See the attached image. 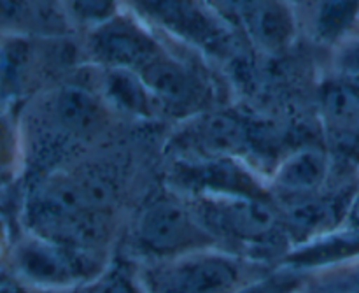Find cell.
<instances>
[{
  "instance_id": "obj_17",
  "label": "cell",
  "mask_w": 359,
  "mask_h": 293,
  "mask_svg": "<svg viewBox=\"0 0 359 293\" xmlns=\"http://www.w3.org/2000/svg\"><path fill=\"white\" fill-rule=\"evenodd\" d=\"M0 293H30L28 287L18 278L0 276Z\"/></svg>"
},
{
  "instance_id": "obj_14",
  "label": "cell",
  "mask_w": 359,
  "mask_h": 293,
  "mask_svg": "<svg viewBox=\"0 0 359 293\" xmlns=\"http://www.w3.org/2000/svg\"><path fill=\"white\" fill-rule=\"evenodd\" d=\"M83 293H146V290H140L125 269L114 267L109 273L95 278L93 283L84 288Z\"/></svg>"
},
{
  "instance_id": "obj_16",
  "label": "cell",
  "mask_w": 359,
  "mask_h": 293,
  "mask_svg": "<svg viewBox=\"0 0 359 293\" xmlns=\"http://www.w3.org/2000/svg\"><path fill=\"white\" fill-rule=\"evenodd\" d=\"M18 130L13 119L0 111V174L9 171L18 158Z\"/></svg>"
},
{
  "instance_id": "obj_4",
  "label": "cell",
  "mask_w": 359,
  "mask_h": 293,
  "mask_svg": "<svg viewBox=\"0 0 359 293\" xmlns=\"http://www.w3.org/2000/svg\"><path fill=\"white\" fill-rule=\"evenodd\" d=\"M14 278L27 287L65 288L93 280L102 267V256L63 248L55 242L28 235L11 253Z\"/></svg>"
},
{
  "instance_id": "obj_18",
  "label": "cell",
  "mask_w": 359,
  "mask_h": 293,
  "mask_svg": "<svg viewBox=\"0 0 359 293\" xmlns=\"http://www.w3.org/2000/svg\"><path fill=\"white\" fill-rule=\"evenodd\" d=\"M347 227L359 232V192L351 202L349 213H347Z\"/></svg>"
},
{
  "instance_id": "obj_5",
  "label": "cell",
  "mask_w": 359,
  "mask_h": 293,
  "mask_svg": "<svg viewBox=\"0 0 359 293\" xmlns=\"http://www.w3.org/2000/svg\"><path fill=\"white\" fill-rule=\"evenodd\" d=\"M135 11L151 25L163 28L188 44L205 51H219L226 46L224 21L207 0H132Z\"/></svg>"
},
{
  "instance_id": "obj_7",
  "label": "cell",
  "mask_w": 359,
  "mask_h": 293,
  "mask_svg": "<svg viewBox=\"0 0 359 293\" xmlns=\"http://www.w3.org/2000/svg\"><path fill=\"white\" fill-rule=\"evenodd\" d=\"M209 211L207 216L200 218L216 239L223 235L238 242L259 245L269 241L277 228L276 213L256 197H223Z\"/></svg>"
},
{
  "instance_id": "obj_6",
  "label": "cell",
  "mask_w": 359,
  "mask_h": 293,
  "mask_svg": "<svg viewBox=\"0 0 359 293\" xmlns=\"http://www.w3.org/2000/svg\"><path fill=\"white\" fill-rule=\"evenodd\" d=\"M214 13L241 27L269 51L286 48L294 35V18L286 0H207Z\"/></svg>"
},
{
  "instance_id": "obj_2",
  "label": "cell",
  "mask_w": 359,
  "mask_h": 293,
  "mask_svg": "<svg viewBox=\"0 0 359 293\" xmlns=\"http://www.w3.org/2000/svg\"><path fill=\"white\" fill-rule=\"evenodd\" d=\"M269 273L256 260L210 248L153 262L140 283L146 293H237Z\"/></svg>"
},
{
  "instance_id": "obj_3",
  "label": "cell",
  "mask_w": 359,
  "mask_h": 293,
  "mask_svg": "<svg viewBox=\"0 0 359 293\" xmlns=\"http://www.w3.org/2000/svg\"><path fill=\"white\" fill-rule=\"evenodd\" d=\"M133 242L140 255L161 262L214 248L217 239L195 211L177 200L158 199L139 216Z\"/></svg>"
},
{
  "instance_id": "obj_10",
  "label": "cell",
  "mask_w": 359,
  "mask_h": 293,
  "mask_svg": "<svg viewBox=\"0 0 359 293\" xmlns=\"http://www.w3.org/2000/svg\"><path fill=\"white\" fill-rule=\"evenodd\" d=\"M326 105V118L330 126L342 136L359 134V95L340 90L330 95Z\"/></svg>"
},
{
  "instance_id": "obj_8",
  "label": "cell",
  "mask_w": 359,
  "mask_h": 293,
  "mask_svg": "<svg viewBox=\"0 0 359 293\" xmlns=\"http://www.w3.org/2000/svg\"><path fill=\"white\" fill-rule=\"evenodd\" d=\"M46 112L55 125L67 132H86L97 125L102 109L90 91L67 84L48 98Z\"/></svg>"
},
{
  "instance_id": "obj_19",
  "label": "cell",
  "mask_w": 359,
  "mask_h": 293,
  "mask_svg": "<svg viewBox=\"0 0 359 293\" xmlns=\"http://www.w3.org/2000/svg\"><path fill=\"white\" fill-rule=\"evenodd\" d=\"M353 281H354V288H356V292L359 293V262L356 263V267H354Z\"/></svg>"
},
{
  "instance_id": "obj_12",
  "label": "cell",
  "mask_w": 359,
  "mask_h": 293,
  "mask_svg": "<svg viewBox=\"0 0 359 293\" xmlns=\"http://www.w3.org/2000/svg\"><path fill=\"white\" fill-rule=\"evenodd\" d=\"M302 287L304 278L300 273L293 267H286L280 271H270L262 280L255 281L237 293H298Z\"/></svg>"
},
{
  "instance_id": "obj_1",
  "label": "cell",
  "mask_w": 359,
  "mask_h": 293,
  "mask_svg": "<svg viewBox=\"0 0 359 293\" xmlns=\"http://www.w3.org/2000/svg\"><path fill=\"white\" fill-rule=\"evenodd\" d=\"M90 48L109 69L139 77L156 100L181 104L195 95V77L135 18L116 14L95 27Z\"/></svg>"
},
{
  "instance_id": "obj_13",
  "label": "cell",
  "mask_w": 359,
  "mask_h": 293,
  "mask_svg": "<svg viewBox=\"0 0 359 293\" xmlns=\"http://www.w3.org/2000/svg\"><path fill=\"white\" fill-rule=\"evenodd\" d=\"M74 18L98 27L118 14V0H65Z\"/></svg>"
},
{
  "instance_id": "obj_9",
  "label": "cell",
  "mask_w": 359,
  "mask_h": 293,
  "mask_svg": "<svg viewBox=\"0 0 359 293\" xmlns=\"http://www.w3.org/2000/svg\"><path fill=\"white\" fill-rule=\"evenodd\" d=\"M328 162L323 151L302 150L291 155L277 172V185L290 192H312L323 185Z\"/></svg>"
},
{
  "instance_id": "obj_11",
  "label": "cell",
  "mask_w": 359,
  "mask_h": 293,
  "mask_svg": "<svg viewBox=\"0 0 359 293\" xmlns=\"http://www.w3.org/2000/svg\"><path fill=\"white\" fill-rule=\"evenodd\" d=\"M359 14V0H325L319 9V32L326 39H337L349 30Z\"/></svg>"
},
{
  "instance_id": "obj_20",
  "label": "cell",
  "mask_w": 359,
  "mask_h": 293,
  "mask_svg": "<svg viewBox=\"0 0 359 293\" xmlns=\"http://www.w3.org/2000/svg\"><path fill=\"white\" fill-rule=\"evenodd\" d=\"M4 252H6V249H4V241H2V237H0V262H2V259H4Z\"/></svg>"
},
{
  "instance_id": "obj_15",
  "label": "cell",
  "mask_w": 359,
  "mask_h": 293,
  "mask_svg": "<svg viewBox=\"0 0 359 293\" xmlns=\"http://www.w3.org/2000/svg\"><path fill=\"white\" fill-rule=\"evenodd\" d=\"M35 0H0V28L20 30L34 18Z\"/></svg>"
}]
</instances>
